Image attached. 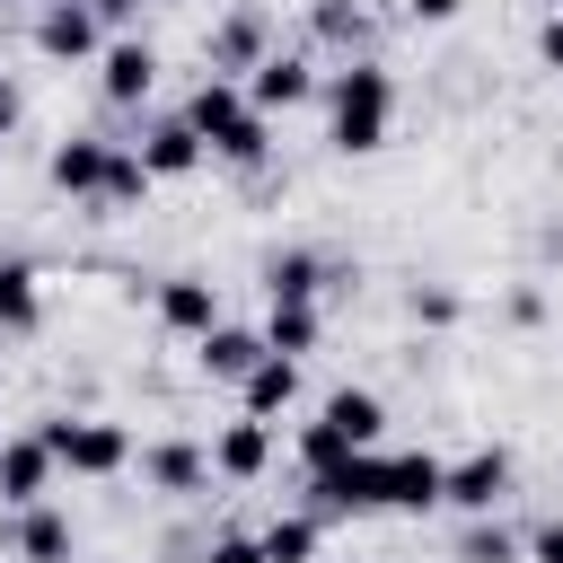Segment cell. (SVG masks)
Listing matches in <instances>:
<instances>
[{"instance_id":"cell-7","label":"cell","mask_w":563,"mask_h":563,"mask_svg":"<svg viewBox=\"0 0 563 563\" xmlns=\"http://www.w3.org/2000/svg\"><path fill=\"white\" fill-rule=\"evenodd\" d=\"M35 53H44V62H97V53H106V18H97L88 0L35 9Z\"/></svg>"},{"instance_id":"cell-13","label":"cell","mask_w":563,"mask_h":563,"mask_svg":"<svg viewBox=\"0 0 563 563\" xmlns=\"http://www.w3.org/2000/svg\"><path fill=\"white\" fill-rule=\"evenodd\" d=\"M246 97H255L264 114H290V106H308V97H317V62H308V53H282V44H273V53H264V62L246 70Z\"/></svg>"},{"instance_id":"cell-31","label":"cell","mask_w":563,"mask_h":563,"mask_svg":"<svg viewBox=\"0 0 563 563\" xmlns=\"http://www.w3.org/2000/svg\"><path fill=\"white\" fill-rule=\"evenodd\" d=\"M528 563H563V519H545V528H528Z\"/></svg>"},{"instance_id":"cell-14","label":"cell","mask_w":563,"mask_h":563,"mask_svg":"<svg viewBox=\"0 0 563 563\" xmlns=\"http://www.w3.org/2000/svg\"><path fill=\"white\" fill-rule=\"evenodd\" d=\"M264 466H273V422L238 413V422L211 431V475H220V484H255Z\"/></svg>"},{"instance_id":"cell-21","label":"cell","mask_w":563,"mask_h":563,"mask_svg":"<svg viewBox=\"0 0 563 563\" xmlns=\"http://www.w3.org/2000/svg\"><path fill=\"white\" fill-rule=\"evenodd\" d=\"M255 545H264V563H317L325 519H317V510H282V519H264V528H255Z\"/></svg>"},{"instance_id":"cell-25","label":"cell","mask_w":563,"mask_h":563,"mask_svg":"<svg viewBox=\"0 0 563 563\" xmlns=\"http://www.w3.org/2000/svg\"><path fill=\"white\" fill-rule=\"evenodd\" d=\"M317 290H325V264H317L308 246L264 255V299H317Z\"/></svg>"},{"instance_id":"cell-12","label":"cell","mask_w":563,"mask_h":563,"mask_svg":"<svg viewBox=\"0 0 563 563\" xmlns=\"http://www.w3.org/2000/svg\"><path fill=\"white\" fill-rule=\"evenodd\" d=\"M264 53H273V35H264V9H229V18L211 26V44H202L211 79H246Z\"/></svg>"},{"instance_id":"cell-18","label":"cell","mask_w":563,"mask_h":563,"mask_svg":"<svg viewBox=\"0 0 563 563\" xmlns=\"http://www.w3.org/2000/svg\"><path fill=\"white\" fill-rule=\"evenodd\" d=\"M238 405H246L255 422L290 413V405H299V361H290V352H264V361H255V369L238 378Z\"/></svg>"},{"instance_id":"cell-27","label":"cell","mask_w":563,"mask_h":563,"mask_svg":"<svg viewBox=\"0 0 563 563\" xmlns=\"http://www.w3.org/2000/svg\"><path fill=\"white\" fill-rule=\"evenodd\" d=\"M150 185H158V176L141 167V150H123V141H114V167H106V194H97V211H141V202H150Z\"/></svg>"},{"instance_id":"cell-6","label":"cell","mask_w":563,"mask_h":563,"mask_svg":"<svg viewBox=\"0 0 563 563\" xmlns=\"http://www.w3.org/2000/svg\"><path fill=\"white\" fill-rule=\"evenodd\" d=\"M501 493H510V449H466V457H449V510H466V519H484V510H501Z\"/></svg>"},{"instance_id":"cell-5","label":"cell","mask_w":563,"mask_h":563,"mask_svg":"<svg viewBox=\"0 0 563 563\" xmlns=\"http://www.w3.org/2000/svg\"><path fill=\"white\" fill-rule=\"evenodd\" d=\"M53 475H62V457H53V440H44V431H18V440H0V501H9V510H35V501H53Z\"/></svg>"},{"instance_id":"cell-32","label":"cell","mask_w":563,"mask_h":563,"mask_svg":"<svg viewBox=\"0 0 563 563\" xmlns=\"http://www.w3.org/2000/svg\"><path fill=\"white\" fill-rule=\"evenodd\" d=\"M537 62H545V70H563V9L537 26Z\"/></svg>"},{"instance_id":"cell-16","label":"cell","mask_w":563,"mask_h":563,"mask_svg":"<svg viewBox=\"0 0 563 563\" xmlns=\"http://www.w3.org/2000/svg\"><path fill=\"white\" fill-rule=\"evenodd\" d=\"M158 325L185 334V343H202V334L220 325V290H211L202 273H167V282H158Z\"/></svg>"},{"instance_id":"cell-30","label":"cell","mask_w":563,"mask_h":563,"mask_svg":"<svg viewBox=\"0 0 563 563\" xmlns=\"http://www.w3.org/2000/svg\"><path fill=\"white\" fill-rule=\"evenodd\" d=\"M202 563H264V545H255V537H211Z\"/></svg>"},{"instance_id":"cell-28","label":"cell","mask_w":563,"mask_h":563,"mask_svg":"<svg viewBox=\"0 0 563 563\" xmlns=\"http://www.w3.org/2000/svg\"><path fill=\"white\" fill-rule=\"evenodd\" d=\"M334 457H352V440H343L325 413H317V422H299V466H308V475H325Z\"/></svg>"},{"instance_id":"cell-33","label":"cell","mask_w":563,"mask_h":563,"mask_svg":"<svg viewBox=\"0 0 563 563\" xmlns=\"http://www.w3.org/2000/svg\"><path fill=\"white\" fill-rule=\"evenodd\" d=\"M457 9H466V0H405V18H413V26H449Z\"/></svg>"},{"instance_id":"cell-4","label":"cell","mask_w":563,"mask_h":563,"mask_svg":"<svg viewBox=\"0 0 563 563\" xmlns=\"http://www.w3.org/2000/svg\"><path fill=\"white\" fill-rule=\"evenodd\" d=\"M308 510L317 519H361V510H387V449H352V457H334L325 475H308Z\"/></svg>"},{"instance_id":"cell-34","label":"cell","mask_w":563,"mask_h":563,"mask_svg":"<svg viewBox=\"0 0 563 563\" xmlns=\"http://www.w3.org/2000/svg\"><path fill=\"white\" fill-rule=\"evenodd\" d=\"M88 9H97V18H106V26H123V18H132V9H141V0H88Z\"/></svg>"},{"instance_id":"cell-8","label":"cell","mask_w":563,"mask_h":563,"mask_svg":"<svg viewBox=\"0 0 563 563\" xmlns=\"http://www.w3.org/2000/svg\"><path fill=\"white\" fill-rule=\"evenodd\" d=\"M158 88V53L141 44V35H106V53H97V97L106 106H141Z\"/></svg>"},{"instance_id":"cell-3","label":"cell","mask_w":563,"mask_h":563,"mask_svg":"<svg viewBox=\"0 0 563 563\" xmlns=\"http://www.w3.org/2000/svg\"><path fill=\"white\" fill-rule=\"evenodd\" d=\"M35 431L53 440L62 475H88V484H106V475H123V466H132V431H123V422H106V413H44Z\"/></svg>"},{"instance_id":"cell-11","label":"cell","mask_w":563,"mask_h":563,"mask_svg":"<svg viewBox=\"0 0 563 563\" xmlns=\"http://www.w3.org/2000/svg\"><path fill=\"white\" fill-rule=\"evenodd\" d=\"M440 493H449V457H431V449H387V510L422 519V510H440Z\"/></svg>"},{"instance_id":"cell-26","label":"cell","mask_w":563,"mask_h":563,"mask_svg":"<svg viewBox=\"0 0 563 563\" xmlns=\"http://www.w3.org/2000/svg\"><path fill=\"white\" fill-rule=\"evenodd\" d=\"M308 26H317V44H334L343 62H352V53H369V18H361L352 0H308Z\"/></svg>"},{"instance_id":"cell-22","label":"cell","mask_w":563,"mask_h":563,"mask_svg":"<svg viewBox=\"0 0 563 563\" xmlns=\"http://www.w3.org/2000/svg\"><path fill=\"white\" fill-rule=\"evenodd\" d=\"M317 334H325V317H317V299H273V308H264V343H273V352H290V361H308V352H317Z\"/></svg>"},{"instance_id":"cell-15","label":"cell","mask_w":563,"mask_h":563,"mask_svg":"<svg viewBox=\"0 0 563 563\" xmlns=\"http://www.w3.org/2000/svg\"><path fill=\"white\" fill-rule=\"evenodd\" d=\"M202 158H211V141H202V132H194L185 114H158V123L141 132V167H150L158 185H176V176H194Z\"/></svg>"},{"instance_id":"cell-10","label":"cell","mask_w":563,"mask_h":563,"mask_svg":"<svg viewBox=\"0 0 563 563\" xmlns=\"http://www.w3.org/2000/svg\"><path fill=\"white\" fill-rule=\"evenodd\" d=\"M141 484L167 493V501H194V493H211V449H194V440H150V449H141Z\"/></svg>"},{"instance_id":"cell-20","label":"cell","mask_w":563,"mask_h":563,"mask_svg":"<svg viewBox=\"0 0 563 563\" xmlns=\"http://www.w3.org/2000/svg\"><path fill=\"white\" fill-rule=\"evenodd\" d=\"M9 545H18V563H70V519L53 501H35V510H18Z\"/></svg>"},{"instance_id":"cell-19","label":"cell","mask_w":563,"mask_h":563,"mask_svg":"<svg viewBox=\"0 0 563 563\" xmlns=\"http://www.w3.org/2000/svg\"><path fill=\"white\" fill-rule=\"evenodd\" d=\"M317 413H325V422H334V431H343L352 449H378V440H387V405H378L369 387H334V396H325Z\"/></svg>"},{"instance_id":"cell-24","label":"cell","mask_w":563,"mask_h":563,"mask_svg":"<svg viewBox=\"0 0 563 563\" xmlns=\"http://www.w3.org/2000/svg\"><path fill=\"white\" fill-rule=\"evenodd\" d=\"M35 317H44V290H35V264H18V255H0V334H35Z\"/></svg>"},{"instance_id":"cell-1","label":"cell","mask_w":563,"mask_h":563,"mask_svg":"<svg viewBox=\"0 0 563 563\" xmlns=\"http://www.w3.org/2000/svg\"><path fill=\"white\" fill-rule=\"evenodd\" d=\"M387 123H396V79H387V62L352 53L325 79V141L343 158H369V150H387Z\"/></svg>"},{"instance_id":"cell-9","label":"cell","mask_w":563,"mask_h":563,"mask_svg":"<svg viewBox=\"0 0 563 563\" xmlns=\"http://www.w3.org/2000/svg\"><path fill=\"white\" fill-rule=\"evenodd\" d=\"M106 167H114V141H97V132L53 141V158H44L53 194H70V202H97V194H106Z\"/></svg>"},{"instance_id":"cell-2","label":"cell","mask_w":563,"mask_h":563,"mask_svg":"<svg viewBox=\"0 0 563 563\" xmlns=\"http://www.w3.org/2000/svg\"><path fill=\"white\" fill-rule=\"evenodd\" d=\"M185 123L211 141V158H229V167H264L273 158V114L246 97V79H202L194 97H185Z\"/></svg>"},{"instance_id":"cell-23","label":"cell","mask_w":563,"mask_h":563,"mask_svg":"<svg viewBox=\"0 0 563 563\" xmlns=\"http://www.w3.org/2000/svg\"><path fill=\"white\" fill-rule=\"evenodd\" d=\"M449 554H457V563H528V537H519V528H501V519L484 510V519H466V528H457V545H449Z\"/></svg>"},{"instance_id":"cell-29","label":"cell","mask_w":563,"mask_h":563,"mask_svg":"<svg viewBox=\"0 0 563 563\" xmlns=\"http://www.w3.org/2000/svg\"><path fill=\"white\" fill-rule=\"evenodd\" d=\"M413 325H457V290H413Z\"/></svg>"},{"instance_id":"cell-35","label":"cell","mask_w":563,"mask_h":563,"mask_svg":"<svg viewBox=\"0 0 563 563\" xmlns=\"http://www.w3.org/2000/svg\"><path fill=\"white\" fill-rule=\"evenodd\" d=\"M35 9H70V0H35Z\"/></svg>"},{"instance_id":"cell-17","label":"cell","mask_w":563,"mask_h":563,"mask_svg":"<svg viewBox=\"0 0 563 563\" xmlns=\"http://www.w3.org/2000/svg\"><path fill=\"white\" fill-rule=\"evenodd\" d=\"M264 352H273V343H264V325H229V317H220V325H211V334L194 343L202 378H220V387H238V378H246V369H255Z\"/></svg>"}]
</instances>
